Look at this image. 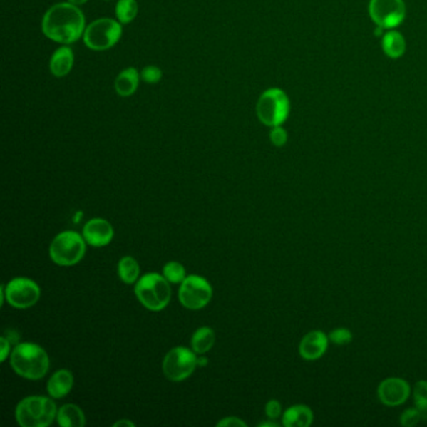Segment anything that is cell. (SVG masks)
Here are the masks:
<instances>
[{"label":"cell","mask_w":427,"mask_h":427,"mask_svg":"<svg viewBox=\"0 0 427 427\" xmlns=\"http://www.w3.org/2000/svg\"><path fill=\"white\" fill-rule=\"evenodd\" d=\"M0 349H1V357L0 361L6 362V359L11 355V342L6 337H0Z\"/></svg>","instance_id":"1f68e13d"},{"label":"cell","mask_w":427,"mask_h":427,"mask_svg":"<svg viewBox=\"0 0 427 427\" xmlns=\"http://www.w3.org/2000/svg\"><path fill=\"white\" fill-rule=\"evenodd\" d=\"M261 123L268 127L282 125L289 118V99L282 89L271 88L262 93L256 107Z\"/></svg>","instance_id":"8992f818"},{"label":"cell","mask_w":427,"mask_h":427,"mask_svg":"<svg viewBox=\"0 0 427 427\" xmlns=\"http://www.w3.org/2000/svg\"><path fill=\"white\" fill-rule=\"evenodd\" d=\"M218 427H246L247 423L238 417H225L221 421L217 422Z\"/></svg>","instance_id":"4dcf8cb0"},{"label":"cell","mask_w":427,"mask_h":427,"mask_svg":"<svg viewBox=\"0 0 427 427\" xmlns=\"http://www.w3.org/2000/svg\"><path fill=\"white\" fill-rule=\"evenodd\" d=\"M83 237L92 247H104L113 240V226L103 218H93L83 227Z\"/></svg>","instance_id":"4fadbf2b"},{"label":"cell","mask_w":427,"mask_h":427,"mask_svg":"<svg viewBox=\"0 0 427 427\" xmlns=\"http://www.w3.org/2000/svg\"><path fill=\"white\" fill-rule=\"evenodd\" d=\"M134 294L145 309L160 312L170 304L172 289L163 274L152 272L139 278L134 287Z\"/></svg>","instance_id":"3957f363"},{"label":"cell","mask_w":427,"mask_h":427,"mask_svg":"<svg viewBox=\"0 0 427 427\" xmlns=\"http://www.w3.org/2000/svg\"><path fill=\"white\" fill-rule=\"evenodd\" d=\"M41 31L51 41L68 46L83 36L86 31V18L77 6L69 1L51 6L41 21Z\"/></svg>","instance_id":"6da1fadb"},{"label":"cell","mask_w":427,"mask_h":427,"mask_svg":"<svg viewBox=\"0 0 427 427\" xmlns=\"http://www.w3.org/2000/svg\"><path fill=\"white\" fill-rule=\"evenodd\" d=\"M68 1H69L71 4H73V6H83V4H86L88 0H68Z\"/></svg>","instance_id":"836d02e7"},{"label":"cell","mask_w":427,"mask_h":427,"mask_svg":"<svg viewBox=\"0 0 427 427\" xmlns=\"http://www.w3.org/2000/svg\"><path fill=\"white\" fill-rule=\"evenodd\" d=\"M329 339L322 331L314 329L302 337L299 342V356L304 361H317L329 350Z\"/></svg>","instance_id":"5bb4252c"},{"label":"cell","mask_w":427,"mask_h":427,"mask_svg":"<svg viewBox=\"0 0 427 427\" xmlns=\"http://www.w3.org/2000/svg\"><path fill=\"white\" fill-rule=\"evenodd\" d=\"M138 14L137 0H118L115 6V16L120 24H129Z\"/></svg>","instance_id":"603a6c76"},{"label":"cell","mask_w":427,"mask_h":427,"mask_svg":"<svg viewBox=\"0 0 427 427\" xmlns=\"http://www.w3.org/2000/svg\"><path fill=\"white\" fill-rule=\"evenodd\" d=\"M11 369L16 375L26 380H41L49 371L51 361L41 346L23 342L13 349L11 354Z\"/></svg>","instance_id":"7a4b0ae2"},{"label":"cell","mask_w":427,"mask_h":427,"mask_svg":"<svg viewBox=\"0 0 427 427\" xmlns=\"http://www.w3.org/2000/svg\"><path fill=\"white\" fill-rule=\"evenodd\" d=\"M114 427H134L135 426V423L134 422L130 421V420H127V418H123V420H119V421L115 422L113 425Z\"/></svg>","instance_id":"d6a6232c"},{"label":"cell","mask_w":427,"mask_h":427,"mask_svg":"<svg viewBox=\"0 0 427 427\" xmlns=\"http://www.w3.org/2000/svg\"><path fill=\"white\" fill-rule=\"evenodd\" d=\"M314 422V412L306 405H294L283 412L282 425L286 427H309Z\"/></svg>","instance_id":"e0dca14e"},{"label":"cell","mask_w":427,"mask_h":427,"mask_svg":"<svg viewBox=\"0 0 427 427\" xmlns=\"http://www.w3.org/2000/svg\"><path fill=\"white\" fill-rule=\"evenodd\" d=\"M259 426L277 427V423H274V422H263Z\"/></svg>","instance_id":"d590c367"},{"label":"cell","mask_w":427,"mask_h":427,"mask_svg":"<svg viewBox=\"0 0 427 427\" xmlns=\"http://www.w3.org/2000/svg\"><path fill=\"white\" fill-rule=\"evenodd\" d=\"M4 287L6 302L16 309H31L41 299V287L29 278H13Z\"/></svg>","instance_id":"30bf717a"},{"label":"cell","mask_w":427,"mask_h":427,"mask_svg":"<svg viewBox=\"0 0 427 427\" xmlns=\"http://www.w3.org/2000/svg\"><path fill=\"white\" fill-rule=\"evenodd\" d=\"M411 393L410 384L401 377H387L377 387L379 400L387 407L401 406Z\"/></svg>","instance_id":"7c38bea8"},{"label":"cell","mask_w":427,"mask_h":427,"mask_svg":"<svg viewBox=\"0 0 427 427\" xmlns=\"http://www.w3.org/2000/svg\"><path fill=\"white\" fill-rule=\"evenodd\" d=\"M140 267L137 259L125 256L118 262V276L125 284H133L139 279Z\"/></svg>","instance_id":"7402d4cb"},{"label":"cell","mask_w":427,"mask_h":427,"mask_svg":"<svg viewBox=\"0 0 427 427\" xmlns=\"http://www.w3.org/2000/svg\"><path fill=\"white\" fill-rule=\"evenodd\" d=\"M216 342V334L211 327H201L192 336L191 347L198 355H205Z\"/></svg>","instance_id":"ffe728a7"},{"label":"cell","mask_w":427,"mask_h":427,"mask_svg":"<svg viewBox=\"0 0 427 427\" xmlns=\"http://www.w3.org/2000/svg\"><path fill=\"white\" fill-rule=\"evenodd\" d=\"M57 405L52 397L28 396L16 408V420L21 427H46L57 418Z\"/></svg>","instance_id":"277c9868"},{"label":"cell","mask_w":427,"mask_h":427,"mask_svg":"<svg viewBox=\"0 0 427 427\" xmlns=\"http://www.w3.org/2000/svg\"><path fill=\"white\" fill-rule=\"evenodd\" d=\"M264 411H266V415H267L268 418L276 420V418H279V417L283 415L282 405H281L277 400H269V401L266 403Z\"/></svg>","instance_id":"f546056e"},{"label":"cell","mask_w":427,"mask_h":427,"mask_svg":"<svg viewBox=\"0 0 427 427\" xmlns=\"http://www.w3.org/2000/svg\"><path fill=\"white\" fill-rule=\"evenodd\" d=\"M140 78L148 84H155V83L160 82L162 79V71L160 68L155 67V66H147L143 68V71L140 72Z\"/></svg>","instance_id":"83f0119b"},{"label":"cell","mask_w":427,"mask_h":427,"mask_svg":"<svg viewBox=\"0 0 427 427\" xmlns=\"http://www.w3.org/2000/svg\"><path fill=\"white\" fill-rule=\"evenodd\" d=\"M73 64H74V54L72 49L69 46H63L53 53L49 62V69L54 77L63 78L72 72Z\"/></svg>","instance_id":"2e32d148"},{"label":"cell","mask_w":427,"mask_h":427,"mask_svg":"<svg viewBox=\"0 0 427 427\" xmlns=\"http://www.w3.org/2000/svg\"><path fill=\"white\" fill-rule=\"evenodd\" d=\"M74 377L69 370L62 369L54 372L46 384V391L54 400H61L72 391Z\"/></svg>","instance_id":"9a60e30c"},{"label":"cell","mask_w":427,"mask_h":427,"mask_svg":"<svg viewBox=\"0 0 427 427\" xmlns=\"http://www.w3.org/2000/svg\"><path fill=\"white\" fill-rule=\"evenodd\" d=\"M382 48H384V52L386 56L396 59V58L401 57L402 54L405 53L406 41L398 31H389L384 36Z\"/></svg>","instance_id":"44dd1931"},{"label":"cell","mask_w":427,"mask_h":427,"mask_svg":"<svg viewBox=\"0 0 427 427\" xmlns=\"http://www.w3.org/2000/svg\"><path fill=\"white\" fill-rule=\"evenodd\" d=\"M196 352L187 347H175L167 352L162 364V370L167 380L180 382L187 380L197 367Z\"/></svg>","instance_id":"ba28073f"},{"label":"cell","mask_w":427,"mask_h":427,"mask_svg":"<svg viewBox=\"0 0 427 427\" xmlns=\"http://www.w3.org/2000/svg\"><path fill=\"white\" fill-rule=\"evenodd\" d=\"M58 425L62 427H83L86 426V415L81 407L74 403H66L58 408Z\"/></svg>","instance_id":"d6986e66"},{"label":"cell","mask_w":427,"mask_h":427,"mask_svg":"<svg viewBox=\"0 0 427 427\" xmlns=\"http://www.w3.org/2000/svg\"><path fill=\"white\" fill-rule=\"evenodd\" d=\"M139 86V72L133 67L125 68L115 78L114 89L120 97H129L137 91Z\"/></svg>","instance_id":"ac0fdd59"},{"label":"cell","mask_w":427,"mask_h":427,"mask_svg":"<svg viewBox=\"0 0 427 427\" xmlns=\"http://www.w3.org/2000/svg\"><path fill=\"white\" fill-rule=\"evenodd\" d=\"M163 276L168 279L170 283H182L187 277L183 264L175 262V261L165 263V267H163Z\"/></svg>","instance_id":"cb8c5ba5"},{"label":"cell","mask_w":427,"mask_h":427,"mask_svg":"<svg viewBox=\"0 0 427 427\" xmlns=\"http://www.w3.org/2000/svg\"><path fill=\"white\" fill-rule=\"evenodd\" d=\"M212 296L213 289L211 283L198 274L187 276L180 283L178 299L185 309L192 311L205 309L211 302Z\"/></svg>","instance_id":"9c48e42d"},{"label":"cell","mask_w":427,"mask_h":427,"mask_svg":"<svg viewBox=\"0 0 427 427\" xmlns=\"http://www.w3.org/2000/svg\"><path fill=\"white\" fill-rule=\"evenodd\" d=\"M426 417H427V413H426Z\"/></svg>","instance_id":"8d00e7d4"},{"label":"cell","mask_w":427,"mask_h":427,"mask_svg":"<svg viewBox=\"0 0 427 427\" xmlns=\"http://www.w3.org/2000/svg\"><path fill=\"white\" fill-rule=\"evenodd\" d=\"M412 397L415 402V407H417L420 411L427 413V381L426 380H420L416 382V385L412 389Z\"/></svg>","instance_id":"d4e9b609"},{"label":"cell","mask_w":427,"mask_h":427,"mask_svg":"<svg viewBox=\"0 0 427 427\" xmlns=\"http://www.w3.org/2000/svg\"><path fill=\"white\" fill-rule=\"evenodd\" d=\"M370 16L382 29H391L405 19L406 6L402 0H371Z\"/></svg>","instance_id":"8fae6325"},{"label":"cell","mask_w":427,"mask_h":427,"mask_svg":"<svg viewBox=\"0 0 427 427\" xmlns=\"http://www.w3.org/2000/svg\"><path fill=\"white\" fill-rule=\"evenodd\" d=\"M122 38V24L110 18H101L86 26L84 44L94 52H104L113 48Z\"/></svg>","instance_id":"52a82bcc"},{"label":"cell","mask_w":427,"mask_h":427,"mask_svg":"<svg viewBox=\"0 0 427 427\" xmlns=\"http://www.w3.org/2000/svg\"><path fill=\"white\" fill-rule=\"evenodd\" d=\"M86 240L76 231L61 232L53 238L49 256L53 262L63 267H71L82 261L87 247Z\"/></svg>","instance_id":"5b68a950"},{"label":"cell","mask_w":427,"mask_h":427,"mask_svg":"<svg viewBox=\"0 0 427 427\" xmlns=\"http://www.w3.org/2000/svg\"><path fill=\"white\" fill-rule=\"evenodd\" d=\"M423 416H425V413L420 411L417 407H411V408H407L402 412L401 416H400V423L405 427L415 426L421 421Z\"/></svg>","instance_id":"4316f807"},{"label":"cell","mask_w":427,"mask_h":427,"mask_svg":"<svg viewBox=\"0 0 427 427\" xmlns=\"http://www.w3.org/2000/svg\"><path fill=\"white\" fill-rule=\"evenodd\" d=\"M269 139H271L273 145L283 147V145L287 143V133H286V130L281 125H277V127H273L272 130H271Z\"/></svg>","instance_id":"f1b7e54d"},{"label":"cell","mask_w":427,"mask_h":427,"mask_svg":"<svg viewBox=\"0 0 427 427\" xmlns=\"http://www.w3.org/2000/svg\"><path fill=\"white\" fill-rule=\"evenodd\" d=\"M329 342L339 346H346L350 344L354 336L350 329L346 327H339V329H332L329 335Z\"/></svg>","instance_id":"484cf974"},{"label":"cell","mask_w":427,"mask_h":427,"mask_svg":"<svg viewBox=\"0 0 427 427\" xmlns=\"http://www.w3.org/2000/svg\"><path fill=\"white\" fill-rule=\"evenodd\" d=\"M207 364H208V360H207L206 357H201V359H197V365H200L201 366V367H203V366H206Z\"/></svg>","instance_id":"e575fe53"}]
</instances>
